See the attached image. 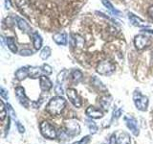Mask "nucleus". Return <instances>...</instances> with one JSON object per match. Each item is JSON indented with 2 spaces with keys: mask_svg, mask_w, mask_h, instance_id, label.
Returning a JSON list of instances; mask_svg holds the SVG:
<instances>
[{
  "mask_svg": "<svg viewBox=\"0 0 153 144\" xmlns=\"http://www.w3.org/2000/svg\"><path fill=\"white\" fill-rule=\"evenodd\" d=\"M93 84L95 86H97L98 88H100V90H106V88H105L104 85L102 83V81L98 79L97 77H94L93 78Z\"/></svg>",
  "mask_w": 153,
  "mask_h": 144,
  "instance_id": "cd10ccee",
  "label": "nucleus"
},
{
  "mask_svg": "<svg viewBox=\"0 0 153 144\" xmlns=\"http://www.w3.org/2000/svg\"><path fill=\"white\" fill-rule=\"evenodd\" d=\"M118 144H131L130 136L127 133H122L119 136Z\"/></svg>",
  "mask_w": 153,
  "mask_h": 144,
  "instance_id": "6ab92c4d",
  "label": "nucleus"
},
{
  "mask_svg": "<svg viewBox=\"0 0 153 144\" xmlns=\"http://www.w3.org/2000/svg\"><path fill=\"white\" fill-rule=\"evenodd\" d=\"M122 112H123V110L121 109L114 110V112H113V119H118L122 115Z\"/></svg>",
  "mask_w": 153,
  "mask_h": 144,
  "instance_id": "473e14b6",
  "label": "nucleus"
},
{
  "mask_svg": "<svg viewBox=\"0 0 153 144\" xmlns=\"http://www.w3.org/2000/svg\"><path fill=\"white\" fill-rule=\"evenodd\" d=\"M85 113L88 117L90 118H94V119H98V118H102L103 116V113L100 110L95 108L94 106H90L85 110Z\"/></svg>",
  "mask_w": 153,
  "mask_h": 144,
  "instance_id": "9d476101",
  "label": "nucleus"
},
{
  "mask_svg": "<svg viewBox=\"0 0 153 144\" xmlns=\"http://www.w3.org/2000/svg\"><path fill=\"white\" fill-rule=\"evenodd\" d=\"M86 125H87L89 131H90V133L92 134L97 133L98 127H97V125H96V123L94 121H92L91 119H86Z\"/></svg>",
  "mask_w": 153,
  "mask_h": 144,
  "instance_id": "393cba45",
  "label": "nucleus"
},
{
  "mask_svg": "<svg viewBox=\"0 0 153 144\" xmlns=\"http://www.w3.org/2000/svg\"><path fill=\"white\" fill-rule=\"evenodd\" d=\"M90 136H86L84 137H82L79 141H76L74 142V144H88L90 142Z\"/></svg>",
  "mask_w": 153,
  "mask_h": 144,
  "instance_id": "2f4dec72",
  "label": "nucleus"
},
{
  "mask_svg": "<svg viewBox=\"0 0 153 144\" xmlns=\"http://www.w3.org/2000/svg\"><path fill=\"white\" fill-rule=\"evenodd\" d=\"M6 108H5V105L3 103V101H0V119H1V121L5 119L6 117Z\"/></svg>",
  "mask_w": 153,
  "mask_h": 144,
  "instance_id": "c85d7f7f",
  "label": "nucleus"
},
{
  "mask_svg": "<svg viewBox=\"0 0 153 144\" xmlns=\"http://www.w3.org/2000/svg\"><path fill=\"white\" fill-rule=\"evenodd\" d=\"M61 85L62 84L56 83V85L55 86V91H56V93L59 94V95H62L64 93V89H63V88H62Z\"/></svg>",
  "mask_w": 153,
  "mask_h": 144,
  "instance_id": "7c9ffc66",
  "label": "nucleus"
},
{
  "mask_svg": "<svg viewBox=\"0 0 153 144\" xmlns=\"http://www.w3.org/2000/svg\"><path fill=\"white\" fill-rule=\"evenodd\" d=\"M118 143V138L116 137V134H112L110 137V144H117Z\"/></svg>",
  "mask_w": 153,
  "mask_h": 144,
  "instance_id": "e433bc0d",
  "label": "nucleus"
},
{
  "mask_svg": "<svg viewBox=\"0 0 153 144\" xmlns=\"http://www.w3.org/2000/svg\"><path fill=\"white\" fill-rule=\"evenodd\" d=\"M147 14H148V16L153 19V6H150L147 9Z\"/></svg>",
  "mask_w": 153,
  "mask_h": 144,
  "instance_id": "4c0bfd02",
  "label": "nucleus"
},
{
  "mask_svg": "<svg viewBox=\"0 0 153 144\" xmlns=\"http://www.w3.org/2000/svg\"><path fill=\"white\" fill-rule=\"evenodd\" d=\"M51 56V48L49 46H45L40 52V58L42 60H47Z\"/></svg>",
  "mask_w": 153,
  "mask_h": 144,
  "instance_id": "a878e982",
  "label": "nucleus"
},
{
  "mask_svg": "<svg viewBox=\"0 0 153 144\" xmlns=\"http://www.w3.org/2000/svg\"><path fill=\"white\" fill-rule=\"evenodd\" d=\"M16 127H17V130L19 131V133H24L25 132V128H24L22 125H21V123L19 122V121H16Z\"/></svg>",
  "mask_w": 153,
  "mask_h": 144,
  "instance_id": "c9c22d12",
  "label": "nucleus"
},
{
  "mask_svg": "<svg viewBox=\"0 0 153 144\" xmlns=\"http://www.w3.org/2000/svg\"><path fill=\"white\" fill-rule=\"evenodd\" d=\"M65 130L70 134V136H79L80 133V126L75 120H69L65 124Z\"/></svg>",
  "mask_w": 153,
  "mask_h": 144,
  "instance_id": "423d86ee",
  "label": "nucleus"
},
{
  "mask_svg": "<svg viewBox=\"0 0 153 144\" xmlns=\"http://www.w3.org/2000/svg\"><path fill=\"white\" fill-rule=\"evenodd\" d=\"M41 70H42V73L46 75V76H49L50 74H52V67L49 64H43L41 66Z\"/></svg>",
  "mask_w": 153,
  "mask_h": 144,
  "instance_id": "c756f323",
  "label": "nucleus"
},
{
  "mask_svg": "<svg viewBox=\"0 0 153 144\" xmlns=\"http://www.w3.org/2000/svg\"><path fill=\"white\" fill-rule=\"evenodd\" d=\"M128 18H129V20H130V22L133 24L134 26H136V27H139V28H146V27L148 26L147 24L145 21H143L142 18L138 17L137 16H135V14H132V13H128Z\"/></svg>",
  "mask_w": 153,
  "mask_h": 144,
  "instance_id": "9b49d317",
  "label": "nucleus"
},
{
  "mask_svg": "<svg viewBox=\"0 0 153 144\" xmlns=\"http://www.w3.org/2000/svg\"><path fill=\"white\" fill-rule=\"evenodd\" d=\"M115 69V64L110 61H102L97 65V72L100 75H111Z\"/></svg>",
  "mask_w": 153,
  "mask_h": 144,
  "instance_id": "20e7f679",
  "label": "nucleus"
},
{
  "mask_svg": "<svg viewBox=\"0 0 153 144\" xmlns=\"http://www.w3.org/2000/svg\"><path fill=\"white\" fill-rule=\"evenodd\" d=\"M29 69V77L33 79H36L38 77H41V73H42V70H41V67H37V66H30L28 67Z\"/></svg>",
  "mask_w": 153,
  "mask_h": 144,
  "instance_id": "4468645a",
  "label": "nucleus"
},
{
  "mask_svg": "<svg viewBox=\"0 0 153 144\" xmlns=\"http://www.w3.org/2000/svg\"><path fill=\"white\" fill-rule=\"evenodd\" d=\"M124 121L126 123L127 128L130 130L131 133L134 134L135 136H139V128H138V123L136 121V119L132 117V116H126L124 117Z\"/></svg>",
  "mask_w": 153,
  "mask_h": 144,
  "instance_id": "6e6552de",
  "label": "nucleus"
},
{
  "mask_svg": "<svg viewBox=\"0 0 153 144\" xmlns=\"http://www.w3.org/2000/svg\"><path fill=\"white\" fill-rule=\"evenodd\" d=\"M39 86L42 91H49L52 88L53 83L46 75H42L39 77Z\"/></svg>",
  "mask_w": 153,
  "mask_h": 144,
  "instance_id": "f8f14e48",
  "label": "nucleus"
},
{
  "mask_svg": "<svg viewBox=\"0 0 153 144\" xmlns=\"http://www.w3.org/2000/svg\"><path fill=\"white\" fill-rule=\"evenodd\" d=\"M16 95L22 106H24L25 108L29 107V100L26 97V94H25V90L22 88V86H17L16 88Z\"/></svg>",
  "mask_w": 153,
  "mask_h": 144,
  "instance_id": "1a4fd4ad",
  "label": "nucleus"
},
{
  "mask_svg": "<svg viewBox=\"0 0 153 144\" xmlns=\"http://www.w3.org/2000/svg\"><path fill=\"white\" fill-rule=\"evenodd\" d=\"M6 43H7V46L10 50H11L13 53H16L17 52V46L16 44V42H14V40L13 38H6Z\"/></svg>",
  "mask_w": 153,
  "mask_h": 144,
  "instance_id": "412c9836",
  "label": "nucleus"
},
{
  "mask_svg": "<svg viewBox=\"0 0 153 144\" xmlns=\"http://www.w3.org/2000/svg\"><path fill=\"white\" fill-rule=\"evenodd\" d=\"M152 59H153V52H152Z\"/></svg>",
  "mask_w": 153,
  "mask_h": 144,
  "instance_id": "a19ab883",
  "label": "nucleus"
},
{
  "mask_svg": "<svg viewBox=\"0 0 153 144\" xmlns=\"http://www.w3.org/2000/svg\"><path fill=\"white\" fill-rule=\"evenodd\" d=\"M57 137H59L60 140L62 141H65V140H68L70 139V134L67 133V131L65 129H59V131L57 132Z\"/></svg>",
  "mask_w": 153,
  "mask_h": 144,
  "instance_id": "5701e85b",
  "label": "nucleus"
},
{
  "mask_svg": "<svg viewBox=\"0 0 153 144\" xmlns=\"http://www.w3.org/2000/svg\"><path fill=\"white\" fill-rule=\"evenodd\" d=\"M19 53H20L21 56H31V55H33V51H31V50H26V49L21 50Z\"/></svg>",
  "mask_w": 153,
  "mask_h": 144,
  "instance_id": "f704fd0d",
  "label": "nucleus"
},
{
  "mask_svg": "<svg viewBox=\"0 0 153 144\" xmlns=\"http://www.w3.org/2000/svg\"><path fill=\"white\" fill-rule=\"evenodd\" d=\"M151 44V40L146 35H138L134 38V45L138 50H143Z\"/></svg>",
  "mask_w": 153,
  "mask_h": 144,
  "instance_id": "39448f33",
  "label": "nucleus"
},
{
  "mask_svg": "<svg viewBox=\"0 0 153 144\" xmlns=\"http://www.w3.org/2000/svg\"><path fill=\"white\" fill-rule=\"evenodd\" d=\"M66 106V100L61 96L53 97L48 105L46 106V110L52 115H59Z\"/></svg>",
  "mask_w": 153,
  "mask_h": 144,
  "instance_id": "f257e3e1",
  "label": "nucleus"
},
{
  "mask_svg": "<svg viewBox=\"0 0 153 144\" xmlns=\"http://www.w3.org/2000/svg\"><path fill=\"white\" fill-rule=\"evenodd\" d=\"M29 76V69L28 67H21V68H19L16 72V79L18 80H24L25 78Z\"/></svg>",
  "mask_w": 153,
  "mask_h": 144,
  "instance_id": "f3484780",
  "label": "nucleus"
},
{
  "mask_svg": "<svg viewBox=\"0 0 153 144\" xmlns=\"http://www.w3.org/2000/svg\"><path fill=\"white\" fill-rule=\"evenodd\" d=\"M67 97L69 98L70 102L73 104L76 108H80L81 107V100L79 98V96L76 92V90L74 88H68L66 91Z\"/></svg>",
  "mask_w": 153,
  "mask_h": 144,
  "instance_id": "0eeeda50",
  "label": "nucleus"
},
{
  "mask_svg": "<svg viewBox=\"0 0 153 144\" xmlns=\"http://www.w3.org/2000/svg\"><path fill=\"white\" fill-rule=\"evenodd\" d=\"M33 43L36 50H39L42 46V38L38 33H33Z\"/></svg>",
  "mask_w": 153,
  "mask_h": 144,
  "instance_id": "2eb2a0df",
  "label": "nucleus"
},
{
  "mask_svg": "<svg viewBox=\"0 0 153 144\" xmlns=\"http://www.w3.org/2000/svg\"><path fill=\"white\" fill-rule=\"evenodd\" d=\"M75 38V46H79V47H83L84 46V40L82 37H80L79 35H74Z\"/></svg>",
  "mask_w": 153,
  "mask_h": 144,
  "instance_id": "bb28decb",
  "label": "nucleus"
},
{
  "mask_svg": "<svg viewBox=\"0 0 153 144\" xmlns=\"http://www.w3.org/2000/svg\"><path fill=\"white\" fill-rule=\"evenodd\" d=\"M110 104H111V100L110 98H108L107 96H103V97L100 98V105L104 110H108L109 107H110Z\"/></svg>",
  "mask_w": 153,
  "mask_h": 144,
  "instance_id": "4be33fe9",
  "label": "nucleus"
},
{
  "mask_svg": "<svg viewBox=\"0 0 153 144\" xmlns=\"http://www.w3.org/2000/svg\"><path fill=\"white\" fill-rule=\"evenodd\" d=\"M53 40L59 45H66L67 43V35L65 33H56L53 36Z\"/></svg>",
  "mask_w": 153,
  "mask_h": 144,
  "instance_id": "ddd939ff",
  "label": "nucleus"
},
{
  "mask_svg": "<svg viewBox=\"0 0 153 144\" xmlns=\"http://www.w3.org/2000/svg\"><path fill=\"white\" fill-rule=\"evenodd\" d=\"M145 32H146V33H150V34H153V30H148V29H145L143 30Z\"/></svg>",
  "mask_w": 153,
  "mask_h": 144,
  "instance_id": "ea45409f",
  "label": "nucleus"
},
{
  "mask_svg": "<svg viewBox=\"0 0 153 144\" xmlns=\"http://www.w3.org/2000/svg\"><path fill=\"white\" fill-rule=\"evenodd\" d=\"M0 94H1V96L4 98V99H6V100H8L9 99V94H8V92H7V90L5 89L4 88H0Z\"/></svg>",
  "mask_w": 153,
  "mask_h": 144,
  "instance_id": "72a5a7b5",
  "label": "nucleus"
},
{
  "mask_svg": "<svg viewBox=\"0 0 153 144\" xmlns=\"http://www.w3.org/2000/svg\"><path fill=\"white\" fill-rule=\"evenodd\" d=\"M133 100L134 104H135L136 108L141 110V112H146L148 107V98L146 96L143 95L140 91L136 90L133 93Z\"/></svg>",
  "mask_w": 153,
  "mask_h": 144,
  "instance_id": "f03ea898",
  "label": "nucleus"
},
{
  "mask_svg": "<svg viewBox=\"0 0 153 144\" xmlns=\"http://www.w3.org/2000/svg\"><path fill=\"white\" fill-rule=\"evenodd\" d=\"M102 4L104 5V6L106 7L109 10V11L114 14V16H122L121 12L118 11L117 9H115L114 6L111 4V2H110L109 0H102Z\"/></svg>",
  "mask_w": 153,
  "mask_h": 144,
  "instance_id": "a211bd4d",
  "label": "nucleus"
},
{
  "mask_svg": "<svg viewBox=\"0 0 153 144\" xmlns=\"http://www.w3.org/2000/svg\"><path fill=\"white\" fill-rule=\"evenodd\" d=\"M5 1V7L6 9H10L12 6V3H11V0H4Z\"/></svg>",
  "mask_w": 153,
  "mask_h": 144,
  "instance_id": "58836bf2",
  "label": "nucleus"
},
{
  "mask_svg": "<svg viewBox=\"0 0 153 144\" xmlns=\"http://www.w3.org/2000/svg\"><path fill=\"white\" fill-rule=\"evenodd\" d=\"M82 73H81V71L78 70V69H75L71 72V78L73 80L75 83H79L81 80H82Z\"/></svg>",
  "mask_w": 153,
  "mask_h": 144,
  "instance_id": "aec40b11",
  "label": "nucleus"
},
{
  "mask_svg": "<svg viewBox=\"0 0 153 144\" xmlns=\"http://www.w3.org/2000/svg\"><path fill=\"white\" fill-rule=\"evenodd\" d=\"M68 75H69V72H68V70H66V69L59 72V75H57V83L63 84L64 82L67 80V77H68Z\"/></svg>",
  "mask_w": 153,
  "mask_h": 144,
  "instance_id": "b1692460",
  "label": "nucleus"
},
{
  "mask_svg": "<svg viewBox=\"0 0 153 144\" xmlns=\"http://www.w3.org/2000/svg\"><path fill=\"white\" fill-rule=\"evenodd\" d=\"M39 129H40L42 136L46 138L55 139L56 137H57V133L56 131V129L53 127L49 122H47V121L41 122L39 125Z\"/></svg>",
  "mask_w": 153,
  "mask_h": 144,
  "instance_id": "7ed1b4c3",
  "label": "nucleus"
},
{
  "mask_svg": "<svg viewBox=\"0 0 153 144\" xmlns=\"http://www.w3.org/2000/svg\"><path fill=\"white\" fill-rule=\"evenodd\" d=\"M16 24L21 31H24L25 33H29L31 31V28H30V26H29V24L20 17H16Z\"/></svg>",
  "mask_w": 153,
  "mask_h": 144,
  "instance_id": "dca6fc26",
  "label": "nucleus"
}]
</instances>
